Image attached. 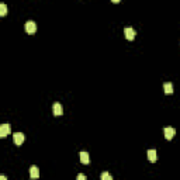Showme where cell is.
Instances as JSON below:
<instances>
[{
	"instance_id": "8992f818",
	"label": "cell",
	"mask_w": 180,
	"mask_h": 180,
	"mask_svg": "<svg viewBox=\"0 0 180 180\" xmlns=\"http://www.w3.org/2000/svg\"><path fill=\"white\" fill-rule=\"evenodd\" d=\"M52 111H54V116H62L64 114V110H62V106L59 103H54L52 106Z\"/></svg>"
},
{
	"instance_id": "6da1fadb",
	"label": "cell",
	"mask_w": 180,
	"mask_h": 180,
	"mask_svg": "<svg viewBox=\"0 0 180 180\" xmlns=\"http://www.w3.org/2000/svg\"><path fill=\"white\" fill-rule=\"evenodd\" d=\"M124 35H125V38H127L128 41H132V40H135V35H137V33H135L134 28L127 27V28H124Z\"/></svg>"
},
{
	"instance_id": "5b68a950",
	"label": "cell",
	"mask_w": 180,
	"mask_h": 180,
	"mask_svg": "<svg viewBox=\"0 0 180 180\" xmlns=\"http://www.w3.org/2000/svg\"><path fill=\"white\" fill-rule=\"evenodd\" d=\"M10 131H11V130H10V125L9 124H3L2 127H0V137L6 138L7 135L10 134Z\"/></svg>"
},
{
	"instance_id": "9c48e42d",
	"label": "cell",
	"mask_w": 180,
	"mask_h": 180,
	"mask_svg": "<svg viewBox=\"0 0 180 180\" xmlns=\"http://www.w3.org/2000/svg\"><path fill=\"white\" fill-rule=\"evenodd\" d=\"M148 159H149V162H156V160H158V153H156L155 149L148 151Z\"/></svg>"
},
{
	"instance_id": "3957f363",
	"label": "cell",
	"mask_w": 180,
	"mask_h": 180,
	"mask_svg": "<svg viewBox=\"0 0 180 180\" xmlns=\"http://www.w3.org/2000/svg\"><path fill=\"white\" fill-rule=\"evenodd\" d=\"M25 31H27L28 34H35V31H37V24L33 21V20H30V21L25 23Z\"/></svg>"
},
{
	"instance_id": "7a4b0ae2",
	"label": "cell",
	"mask_w": 180,
	"mask_h": 180,
	"mask_svg": "<svg viewBox=\"0 0 180 180\" xmlns=\"http://www.w3.org/2000/svg\"><path fill=\"white\" fill-rule=\"evenodd\" d=\"M13 139H14L15 145H23V142L25 141V135L23 132H15V134H13Z\"/></svg>"
},
{
	"instance_id": "4fadbf2b",
	"label": "cell",
	"mask_w": 180,
	"mask_h": 180,
	"mask_svg": "<svg viewBox=\"0 0 180 180\" xmlns=\"http://www.w3.org/2000/svg\"><path fill=\"white\" fill-rule=\"evenodd\" d=\"M76 179H77V180H85V179H86V176H85V174H77Z\"/></svg>"
},
{
	"instance_id": "5bb4252c",
	"label": "cell",
	"mask_w": 180,
	"mask_h": 180,
	"mask_svg": "<svg viewBox=\"0 0 180 180\" xmlns=\"http://www.w3.org/2000/svg\"><path fill=\"white\" fill-rule=\"evenodd\" d=\"M113 3H120V0H111Z\"/></svg>"
},
{
	"instance_id": "52a82bcc",
	"label": "cell",
	"mask_w": 180,
	"mask_h": 180,
	"mask_svg": "<svg viewBox=\"0 0 180 180\" xmlns=\"http://www.w3.org/2000/svg\"><path fill=\"white\" fill-rule=\"evenodd\" d=\"M79 158H80V162H82L83 165H89V163H90V158H89L87 152H80Z\"/></svg>"
},
{
	"instance_id": "ba28073f",
	"label": "cell",
	"mask_w": 180,
	"mask_h": 180,
	"mask_svg": "<svg viewBox=\"0 0 180 180\" xmlns=\"http://www.w3.org/2000/svg\"><path fill=\"white\" fill-rule=\"evenodd\" d=\"M30 176L31 179H38L40 177V170H38L37 166H31L30 168Z\"/></svg>"
},
{
	"instance_id": "277c9868",
	"label": "cell",
	"mask_w": 180,
	"mask_h": 180,
	"mask_svg": "<svg viewBox=\"0 0 180 180\" xmlns=\"http://www.w3.org/2000/svg\"><path fill=\"white\" fill-rule=\"evenodd\" d=\"M163 132H165V138L168 141L173 139L174 134H176V131H174V128H172V127H166L165 130H163Z\"/></svg>"
},
{
	"instance_id": "30bf717a",
	"label": "cell",
	"mask_w": 180,
	"mask_h": 180,
	"mask_svg": "<svg viewBox=\"0 0 180 180\" xmlns=\"http://www.w3.org/2000/svg\"><path fill=\"white\" fill-rule=\"evenodd\" d=\"M163 90H165L166 94H172V93H173V85H172L170 82H166L165 85H163Z\"/></svg>"
},
{
	"instance_id": "8fae6325",
	"label": "cell",
	"mask_w": 180,
	"mask_h": 180,
	"mask_svg": "<svg viewBox=\"0 0 180 180\" xmlns=\"http://www.w3.org/2000/svg\"><path fill=\"white\" fill-rule=\"evenodd\" d=\"M6 14H7V6L4 3H2V4H0V15L4 17Z\"/></svg>"
},
{
	"instance_id": "7c38bea8",
	"label": "cell",
	"mask_w": 180,
	"mask_h": 180,
	"mask_svg": "<svg viewBox=\"0 0 180 180\" xmlns=\"http://www.w3.org/2000/svg\"><path fill=\"white\" fill-rule=\"evenodd\" d=\"M100 179H101V180H113V177H111L110 174L107 173V172H104V173L100 174Z\"/></svg>"
}]
</instances>
